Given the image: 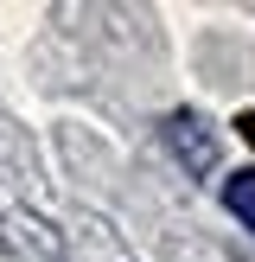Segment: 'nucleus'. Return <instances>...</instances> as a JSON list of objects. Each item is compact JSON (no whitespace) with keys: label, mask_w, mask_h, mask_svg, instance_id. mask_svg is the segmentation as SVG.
Instances as JSON below:
<instances>
[{"label":"nucleus","mask_w":255,"mask_h":262,"mask_svg":"<svg viewBox=\"0 0 255 262\" xmlns=\"http://www.w3.org/2000/svg\"><path fill=\"white\" fill-rule=\"evenodd\" d=\"M166 147L185 160V173H211L217 154H223V141H217V128L204 122L198 109H178L172 122H166Z\"/></svg>","instance_id":"nucleus-1"},{"label":"nucleus","mask_w":255,"mask_h":262,"mask_svg":"<svg viewBox=\"0 0 255 262\" xmlns=\"http://www.w3.org/2000/svg\"><path fill=\"white\" fill-rule=\"evenodd\" d=\"M223 205H230L236 224L255 230V173H230V179H223Z\"/></svg>","instance_id":"nucleus-2"}]
</instances>
